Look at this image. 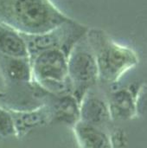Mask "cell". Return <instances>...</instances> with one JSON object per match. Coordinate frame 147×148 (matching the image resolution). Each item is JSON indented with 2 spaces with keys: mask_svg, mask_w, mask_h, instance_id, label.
Masks as SVG:
<instances>
[{
  "mask_svg": "<svg viewBox=\"0 0 147 148\" xmlns=\"http://www.w3.org/2000/svg\"><path fill=\"white\" fill-rule=\"evenodd\" d=\"M81 115L85 120L83 123L97 127L110 118L108 105L95 96L88 97L83 101Z\"/></svg>",
  "mask_w": 147,
  "mask_h": 148,
  "instance_id": "9",
  "label": "cell"
},
{
  "mask_svg": "<svg viewBox=\"0 0 147 148\" xmlns=\"http://www.w3.org/2000/svg\"><path fill=\"white\" fill-rule=\"evenodd\" d=\"M68 53L59 48L40 50L30 55L32 75L44 87L61 88L68 79Z\"/></svg>",
  "mask_w": 147,
  "mask_h": 148,
  "instance_id": "3",
  "label": "cell"
},
{
  "mask_svg": "<svg viewBox=\"0 0 147 148\" xmlns=\"http://www.w3.org/2000/svg\"><path fill=\"white\" fill-rule=\"evenodd\" d=\"M68 79L80 86L88 87L99 80L96 61L86 36L75 44L68 55Z\"/></svg>",
  "mask_w": 147,
  "mask_h": 148,
  "instance_id": "4",
  "label": "cell"
},
{
  "mask_svg": "<svg viewBox=\"0 0 147 148\" xmlns=\"http://www.w3.org/2000/svg\"><path fill=\"white\" fill-rule=\"evenodd\" d=\"M0 54L15 57H29L22 34L2 23H0Z\"/></svg>",
  "mask_w": 147,
  "mask_h": 148,
  "instance_id": "7",
  "label": "cell"
},
{
  "mask_svg": "<svg viewBox=\"0 0 147 148\" xmlns=\"http://www.w3.org/2000/svg\"><path fill=\"white\" fill-rule=\"evenodd\" d=\"M71 19L51 0H0V23L22 35L42 34Z\"/></svg>",
  "mask_w": 147,
  "mask_h": 148,
  "instance_id": "1",
  "label": "cell"
},
{
  "mask_svg": "<svg viewBox=\"0 0 147 148\" xmlns=\"http://www.w3.org/2000/svg\"><path fill=\"white\" fill-rule=\"evenodd\" d=\"M86 39L96 61L99 80L104 82H118L139 62L133 49L117 42L103 29L88 28Z\"/></svg>",
  "mask_w": 147,
  "mask_h": 148,
  "instance_id": "2",
  "label": "cell"
},
{
  "mask_svg": "<svg viewBox=\"0 0 147 148\" xmlns=\"http://www.w3.org/2000/svg\"><path fill=\"white\" fill-rule=\"evenodd\" d=\"M75 133L81 148H113L108 136L98 127L81 122Z\"/></svg>",
  "mask_w": 147,
  "mask_h": 148,
  "instance_id": "8",
  "label": "cell"
},
{
  "mask_svg": "<svg viewBox=\"0 0 147 148\" xmlns=\"http://www.w3.org/2000/svg\"><path fill=\"white\" fill-rule=\"evenodd\" d=\"M0 70L12 82H29L32 77L29 57H15L0 54Z\"/></svg>",
  "mask_w": 147,
  "mask_h": 148,
  "instance_id": "6",
  "label": "cell"
},
{
  "mask_svg": "<svg viewBox=\"0 0 147 148\" xmlns=\"http://www.w3.org/2000/svg\"><path fill=\"white\" fill-rule=\"evenodd\" d=\"M146 85L145 82H134L126 88L113 92L110 97L108 109L110 117L118 121H129L140 114V102Z\"/></svg>",
  "mask_w": 147,
  "mask_h": 148,
  "instance_id": "5",
  "label": "cell"
},
{
  "mask_svg": "<svg viewBox=\"0 0 147 148\" xmlns=\"http://www.w3.org/2000/svg\"><path fill=\"white\" fill-rule=\"evenodd\" d=\"M15 125L10 115L0 108V136L7 137L14 134Z\"/></svg>",
  "mask_w": 147,
  "mask_h": 148,
  "instance_id": "10",
  "label": "cell"
}]
</instances>
